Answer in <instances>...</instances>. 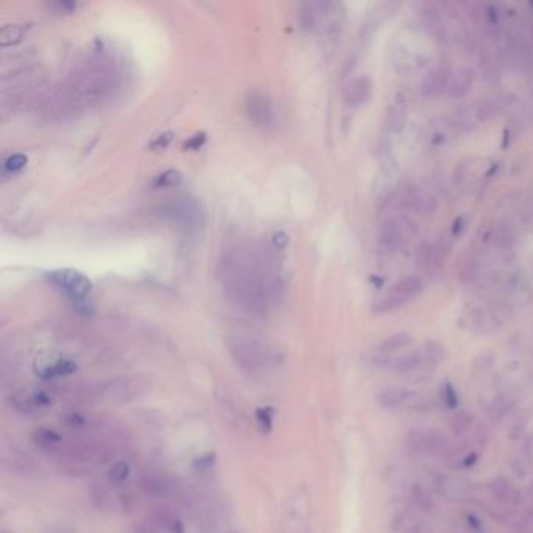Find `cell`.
I'll use <instances>...</instances> for the list:
<instances>
[{
    "instance_id": "obj_1",
    "label": "cell",
    "mask_w": 533,
    "mask_h": 533,
    "mask_svg": "<svg viewBox=\"0 0 533 533\" xmlns=\"http://www.w3.org/2000/svg\"><path fill=\"white\" fill-rule=\"evenodd\" d=\"M421 291L423 282L418 277H407V279H402L401 282L393 285L386 294L374 305L372 310L375 313H389L399 310L401 306L407 305L413 299L421 294Z\"/></svg>"
},
{
    "instance_id": "obj_2",
    "label": "cell",
    "mask_w": 533,
    "mask_h": 533,
    "mask_svg": "<svg viewBox=\"0 0 533 533\" xmlns=\"http://www.w3.org/2000/svg\"><path fill=\"white\" fill-rule=\"evenodd\" d=\"M47 279L54 287L63 291L74 304L85 300L93 290L91 280L84 273L75 271V269H57V271L47 274Z\"/></svg>"
},
{
    "instance_id": "obj_3",
    "label": "cell",
    "mask_w": 533,
    "mask_h": 533,
    "mask_svg": "<svg viewBox=\"0 0 533 533\" xmlns=\"http://www.w3.org/2000/svg\"><path fill=\"white\" fill-rule=\"evenodd\" d=\"M379 403L386 410H399L402 407H416L418 410L421 408V397L416 393H410L405 388H386L379 394Z\"/></svg>"
},
{
    "instance_id": "obj_4",
    "label": "cell",
    "mask_w": 533,
    "mask_h": 533,
    "mask_svg": "<svg viewBox=\"0 0 533 533\" xmlns=\"http://www.w3.org/2000/svg\"><path fill=\"white\" fill-rule=\"evenodd\" d=\"M408 442L421 452H440L447 447V438L438 430H411Z\"/></svg>"
},
{
    "instance_id": "obj_5",
    "label": "cell",
    "mask_w": 533,
    "mask_h": 533,
    "mask_svg": "<svg viewBox=\"0 0 533 533\" xmlns=\"http://www.w3.org/2000/svg\"><path fill=\"white\" fill-rule=\"evenodd\" d=\"M247 111H249V116L253 121L260 125H266L273 121L271 103L261 94H253L249 97V101H247Z\"/></svg>"
},
{
    "instance_id": "obj_6",
    "label": "cell",
    "mask_w": 533,
    "mask_h": 533,
    "mask_svg": "<svg viewBox=\"0 0 533 533\" xmlns=\"http://www.w3.org/2000/svg\"><path fill=\"white\" fill-rule=\"evenodd\" d=\"M372 91L371 80L366 77H360L352 80L346 88V101L350 105H362L369 101Z\"/></svg>"
},
{
    "instance_id": "obj_7",
    "label": "cell",
    "mask_w": 533,
    "mask_h": 533,
    "mask_svg": "<svg viewBox=\"0 0 533 533\" xmlns=\"http://www.w3.org/2000/svg\"><path fill=\"white\" fill-rule=\"evenodd\" d=\"M380 246L386 251H396L403 241V230L399 222L388 221L380 230Z\"/></svg>"
},
{
    "instance_id": "obj_8",
    "label": "cell",
    "mask_w": 533,
    "mask_h": 533,
    "mask_svg": "<svg viewBox=\"0 0 533 533\" xmlns=\"http://www.w3.org/2000/svg\"><path fill=\"white\" fill-rule=\"evenodd\" d=\"M77 371V365L71 360H58L54 365H46L44 367L36 369L38 377L42 380H50L57 377H66Z\"/></svg>"
},
{
    "instance_id": "obj_9",
    "label": "cell",
    "mask_w": 533,
    "mask_h": 533,
    "mask_svg": "<svg viewBox=\"0 0 533 533\" xmlns=\"http://www.w3.org/2000/svg\"><path fill=\"white\" fill-rule=\"evenodd\" d=\"M424 363H429V365L432 363L430 360L427 358L425 352L424 354L423 352H411V354L403 355L397 360V362L394 363V371L399 374H410V372L418 371Z\"/></svg>"
},
{
    "instance_id": "obj_10",
    "label": "cell",
    "mask_w": 533,
    "mask_h": 533,
    "mask_svg": "<svg viewBox=\"0 0 533 533\" xmlns=\"http://www.w3.org/2000/svg\"><path fill=\"white\" fill-rule=\"evenodd\" d=\"M142 488H144V491L147 494L155 498L171 496V493H172L171 482H168L166 478H163L160 476H154V474L152 476L149 474L142 478Z\"/></svg>"
},
{
    "instance_id": "obj_11",
    "label": "cell",
    "mask_w": 533,
    "mask_h": 533,
    "mask_svg": "<svg viewBox=\"0 0 533 533\" xmlns=\"http://www.w3.org/2000/svg\"><path fill=\"white\" fill-rule=\"evenodd\" d=\"M472 79H474V75H472V72L468 69H460L459 72H455L452 77L449 79V85H447L449 93L454 97L464 96L469 91Z\"/></svg>"
},
{
    "instance_id": "obj_12",
    "label": "cell",
    "mask_w": 533,
    "mask_h": 533,
    "mask_svg": "<svg viewBox=\"0 0 533 533\" xmlns=\"http://www.w3.org/2000/svg\"><path fill=\"white\" fill-rule=\"evenodd\" d=\"M413 343V338L408 333H396L388 336L386 340L379 346V354L382 355H391L396 354L405 348H408Z\"/></svg>"
},
{
    "instance_id": "obj_13",
    "label": "cell",
    "mask_w": 533,
    "mask_h": 533,
    "mask_svg": "<svg viewBox=\"0 0 533 533\" xmlns=\"http://www.w3.org/2000/svg\"><path fill=\"white\" fill-rule=\"evenodd\" d=\"M11 405L14 410H18L22 415H32V413L41 410L36 402V393L30 394L25 391H21L11 396Z\"/></svg>"
},
{
    "instance_id": "obj_14",
    "label": "cell",
    "mask_w": 533,
    "mask_h": 533,
    "mask_svg": "<svg viewBox=\"0 0 533 533\" xmlns=\"http://www.w3.org/2000/svg\"><path fill=\"white\" fill-rule=\"evenodd\" d=\"M30 28L28 24H14V25H5L0 30V46H13L18 44L22 38H24L25 32Z\"/></svg>"
},
{
    "instance_id": "obj_15",
    "label": "cell",
    "mask_w": 533,
    "mask_h": 533,
    "mask_svg": "<svg viewBox=\"0 0 533 533\" xmlns=\"http://www.w3.org/2000/svg\"><path fill=\"white\" fill-rule=\"evenodd\" d=\"M182 180H183L182 172L177 169H168L154 178L152 186L156 188V190H160V188H171V186H177L182 183Z\"/></svg>"
},
{
    "instance_id": "obj_16",
    "label": "cell",
    "mask_w": 533,
    "mask_h": 533,
    "mask_svg": "<svg viewBox=\"0 0 533 533\" xmlns=\"http://www.w3.org/2000/svg\"><path fill=\"white\" fill-rule=\"evenodd\" d=\"M255 421L261 433L269 435L274 429V410L271 407H261L255 411Z\"/></svg>"
},
{
    "instance_id": "obj_17",
    "label": "cell",
    "mask_w": 533,
    "mask_h": 533,
    "mask_svg": "<svg viewBox=\"0 0 533 533\" xmlns=\"http://www.w3.org/2000/svg\"><path fill=\"white\" fill-rule=\"evenodd\" d=\"M33 441L36 442L40 447H52V446H57L62 442V437L55 432V430H50V429H36L33 432Z\"/></svg>"
},
{
    "instance_id": "obj_18",
    "label": "cell",
    "mask_w": 533,
    "mask_h": 533,
    "mask_svg": "<svg viewBox=\"0 0 533 533\" xmlns=\"http://www.w3.org/2000/svg\"><path fill=\"white\" fill-rule=\"evenodd\" d=\"M130 472H132V468H130L129 463H127V462H118V463H115L110 468L108 478L111 480V482H115V483H122V482H125L127 478L130 477Z\"/></svg>"
},
{
    "instance_id": "obj_19",
    "label": "cell",
    "mask_w": 533,
    "mask_h": 533,
    "mask_svg": "<svg viewBox=\"0 0 533 533\" xmlns=\"http://www.w3.org/2000/svg\"><path fill=\"white\" fill-rule=\"evenodd\" d=\"M405 119V107L402 103L396 102L391 108L388 110V118H386V125L388 129L396 130L399 129Z\"/></svg>"
},
{
    "instance_id": "obj_20",
    "label": "cell",
    "mask_w": 533,
    "mask_h": 533,
    "mask_svg": "<svg viewBox=\"0 0 533 533\" xmlns=\"http://www.w3.org/2000/svg\"><path fill=\"white\" fill-rule=\"evenodd\" d=\"M440 394H441V402L446 405L447 408H457L459 407V394H457V389L449 384V382H446V384L441 385V389H440Z\"/></svg>"
},
{
    "instance_id": "obj_21",
    "label": "cell",
    "mask_w": 533,
    "mask_h": 533,
    "mask_svg": "<svg viewBox=\"0 0 533 533\" xmlns=\"http://www.w3.org/2000/svg\"><path fill=\"white\" fill-rule=\"evenodd\" d=\"M214 464H216V454L210 452V454L199 455L197 459L193 462V469L196 472H200V474H204V472L212 471L214 468Z\"/></svg>"
},
{
    "instance_id": "obj_22",
    "label": "cell",
    "mask_w": 533,
    "mask_h": 533,
    "mask_svg": "<svg viewBox=\"0 0 533 533\" xmlns=\"http://www.w3.org/2000/svg\"><path fill=\"white\" fill-rule=\"evenodd\" d=\"M25 166H27V156H25L24 154H14V155H10L8 159L5 160V164H4L5 171L11 172V174H13V172H19V171H22Z\"/></svg>"
},
{
    "instance_id": "obj_23",
    "label": "cell",
    "mask_w": 533,
    "mask_h": 533,
    "mask_svg": "<svg viewBox=\"0 0 533 533\" xmlns=\"http://www.w3.org/2000/svg\"><path fill=\"white\" fill-rule=\"evenodd\" d=\"M207 139H208V137H207V133H205V132H197V133H194L193 137H190V138H188V139L185 141L183 150H199L200 147H204V146H205Z\"/></svg>"
},
{
    "instance_id": "obj_24",
    "label": "cell",
    "mask_w": 533,
    "mask_h": 533,
    "mask_svg": "<svg viewBox=\"0 0 533 533\" xmlns=\"http://www.w3.org/2000/svg\"><path fill=\"white\" fill-rule=\"evenodd\" d=\"M172 139H174V133H172V132H164V133L159 134V137H156L152 142H150L149 147L154 149V150H163V149H166L171 144Z\"/></svg>"
},
{
    "instance_id": "obj_25",
    "label": "cell",
    "mask_w": 533,
    "mask_h": 533,
    "mask_svg": "<svg viewBox=\"0 0 533 533\" xmlns=\"http://www.w3.org/2000/svg\"><path fill=\"white\" fill-rule=\"evenodd\" d=\"M469 424H471V416L468 415V413L460 411L459 415H455L452 427H454L455 432H463Z\"/></svg>"
},
{
    "instance_id": "obj_26",
    "label": "cell",
    "mask_w": 533,
    "mask_h": 533,
    "mask_svg": "<svg viewBox=\"0 0 533 533\" xmlns=\"http://www.w3.org/2000/svg\"><path fill=\"white\" fill-rule=\"evenodd\" d=\"M288 241H290L288 235L285 234V231H275L274 236H273V243H274L277 249H285V247H287V244H288Z\"/></svg>"
},
{
    "instance_id": "obj_27",
    "label": "cell",
    "mask_w": 533,
    "mask_h": 533,
    "mask_svg": "<svg viewBox=\"0 0 533 533\" xmlns=\"http://www.w3.org/2000/svg\"><path fill=\"white\" fill-rule=\"evenodd\" d=\"M168 530L171 533H185L183 524L180 522V520H176V517H172V520L168 522Z\"/></svg>"
}]
</instances>
